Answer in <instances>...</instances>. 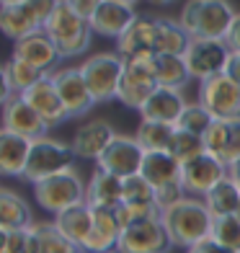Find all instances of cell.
I'll return each mask as SVG.
<instances>
[{
    "label": "cell",
    "instance_id": "8",
    "mask_svg": "<svg viewBox=\"0 0 240 253\" xmlns=\"http://www.w3.org/2000/svg\"><path fill=\"white\" fill-rule=\"evenodd\" d=\"M199 103L214 119L235 122L240 119V85L227 73L209 78L199 83Z\"/></svg>",
    "mask_w": 240,
    "mask_h": 253
},
{
    "label": "cell",
    "instance_id": "44",
    "mask_svg": "<svg viewBox=\"0 0 240 253\" xmlns=\"http://www.w3.org/2000/svg\"><path fill=\"white\" fill-rule=\"evenodd\" d=\"M227 47H230L233 52H240V10H238V16L233 21V26H230V34H227Z\"/></svg>",
    "mask_w": 240,
    "mask_h": 253
},
{
    "label": "cell",
    "instance_id": "43",
    "mask_svg": "<svg viewBox=\"0 0 240 253\" xmlns=\"http://www.w3.org/2000/svg\"><path fill=\"white\" fill-rule=\"evenodd\" d=\"M186 253H235V251H230V248H225V246H220V243H217V240L207 238V240H201L199 246H194V248H189Z\"/></svg>",
    "mask_w": 240,
    "mask_h": 253
},
{
    "label": "cell",
    "instance_id": "21",
    "mask_svg": "<svg viewBox=\"0 0 240 253\" xmlns=\"http://www.w3.org/2000/svg\"><path fill=\"white\" fill-rule=\"evenodd\" d=\"M85 202L90 207H106V210L121 207V202H124V178L109 173V170L96 168L88 178Z\"/></svg>",
    "mask_w": 240,
    "mask_h": 253
},
{
    "label": "cell",
    "instance_id": "48",
    "mask_svg": "<svg viewBox=\"0 0 240 253\" xmlns=\"http://www.w3.org/2000/svg\"><path fill=\"white\" fill-rule=\"evenodd\" d=\"M26 0H0V8H8V5H24Z\"/></svg>",
    "mask_w": 240,
    "mask_h": 253
},
{
    "label": "cell",
    "instance_id": "33",
    "mask_svg": "<svg viewBox=\"0 0 240 253\" xmlns=\"http://www.w3.org/2000/svg\"><path fill=\"white\" fill-rule=\"evenodd\" d=\"M173 132L176 126H168V124H160V122H140L137 126V142L145 153H163L170 147V140H173Z\"/></svg>",
    "mask_w": 240,
    "mask_h": 253
},
{
    "label": "cell",
    "instance_id": "50",
    "mask_svg": "<svg viewBox=\"0 0 240 253\" xmlns=\"http://www.w3.org/2000/svg\"><path fill=\"white\" fill-rule=\"evenodd\" d=\"M235 214H238V217H240V207H238V212H235Z\"/></svg>",
    "mask_w": 240,
    "mask_h": 253
},
{
    "label": "cell",
    "instance_id": "11",
    "mask_svg": "<svg viewBox=\"0 0 240 253\" xmlns=\"http://www.w3.org/2000/svg\"><path fill=\"white\" fill-rule=\"evenodd\" d=\"M222 178H227V166L220 158H214L209 153L189 160V163H184V168H181V183H184L189 197L204 199Z\"/></svg>",
    "mask_w": 240,
    "mask_h": 253
},
{
    "label": "cell",
    "instance_id": "31",
    "mask_svg": "<svg viewBox=\"0 0 240 253\" xmlns=\"http://www.w3.org/2000/svg\"><path fill=\"white\" fill-rule=\"evenodd\" d=\"M34 243H37V253H83L73 240H67L54 222H34L31 225Z\"/></svg>",
    "mask_w": 240,
    "mask_h": 253
},
{
    "label": "cell",
    "instance_id": "22",
    "mask_svg": "<svg viewBox=\"0 0 240 253\" xmlns=\"http://www.w3.org/2000/svg\"><path fill=\"white\" fill-rule=\"evenodd\" d=\"M134 18H137V10L134 8L104 0L101 8L96 10V16L90 18V29H93V34H98V37L119 39L121 34L129 29V24H132Z\"/></svg>",
    "mask_w": 240,
    "mask_h": 253
},
{
    "label": "cell",
    "instance_id": "20",
    "mask_svg": "<svg viewBox=\"0 0 240 253\" xmlns=\"http://www.w3.org/2000/svg\"><path fill=\"white\" fill-rule=\"evenodd\" d=\"M155 16H140L129 24V29L117 39V52L129 60L140 54H155Z\"/></svg>",
    "mask_w": 240,
    "mask_h": 253
},
{
    "label": "cell",
    "instance_id": "16",
    "mask_svg": "<svg viewBox=\"0 0 240 253\" xmlns=\"http://www.w3.org/2000/svg\"><path fill=\"white\" fill-rule=\"evenodd\" d=\"M3 129L10 132V134L26 137V140L34 142V140H39V137H47L49 126L44 124V119L24 101V96H16L8 103H3Z\"/></svg>",
    "mask_w": 240,
    "mask_h": 253
},
{
    "label": "cell",
    "instance_id": "47",
    "mask_svg": "<svg viewBox=\"0 0 240 253\" xmlns=\"http://www.w3.org/2000/svg\"><path fill=\"white\" fill-rule=\"evenodd\" d=\"M109 3H119V5H129V8H137L140 0H109Z\"/></svg>",
    "mask_w": 240,
    "mask_h": 253
},
{
    "label": "cell",
    "instance_id": "37",
    "mask_svg": "<svg viewBox=\"0 0 240 253\" xmlns=\"http://www.w3.org/2000/svg\"><path fill=\"white\" fill-rule=\"evenodd\" d=\"M212 122H214V117L197 101V103H189V106L184 109V114H181V119L176 124V129H184V132L204 137V132L212 126Z\"/></svg>",
    "mask_w": 240,
    "mask_h": 253
},
{
    "label": "cell",
    "instance_id": "6",
    "mask_svg": "<svg viewBox=\"0 0 240 253\" xmlns=\"http://www.w3.org/2000/svg\"><path fill=\"white\" fill-rule=\"evenodd\" d=\"M75 155H73V147L62 142V140H54V137H39V140L31 142V155H29V166L24 170V181H29L31 186L39 183L49 176H57L62 170L73 168L75 163Z\"/></svg>",
    "mask_w": 240,
    "mask_h": 253
},
{
    "label": "cell",
    "instance_id": "30",
    "mask_svg": "<svg viewBox=\"0 0 240 253\" xmlns=\"http://www.w3.org/2000/svg\"><path fill=\"white\" fill-rule=\"evenodd\" d=\"M0 29H3V34L8 39L21 42L31 37V34H39L41 29L31 21V16L26 13L24 5H8V8H0Z\"/></svg>",
    "mask_w": 240,
    "mask_h": 253
},
{
    "label": "cell",
    "instance_id": "9",
    "mask_svg": "<svg viewBox=\"0 0 240 253\" xmlns=\"http://www.w3.org/2000/svg\"><path fill=\"white\" fill-rule=\"evenodd\" d=\"M170 248L173 240L163 225V217H153L124 227L117 253H168Z\"/></svg>",
    "mask_w": 240,
    "mask_h": 253
},
{
    "label": "cell",
    "instance_id": "51",
    "mask_svg": "<svg viewBox=\"0 0 240 253\" xmlns=\"http://www.w3.org/2000/svg\"><path fill=\"white\" fill-rule=\"evenodd\" d=\"M106 253H117V251H106Z\"/></svg>",
    "mask_w": 240,
    "mask_h": 253
},
{
    "label": "cell",
    "instance_id": "13",
    "mask_svg": "<svg viewBox=\"0 0 240 253\" xmlns=\"http://www.w3.org/2000/svg\"><path fill=\"white\" fill-rule=\"evenodd\" d=\"M52 80L57 90H60V98L62 103L70 111V119H78V117H85V114L96 106L93 96L83 80V73L80 67H60V70L52 73Z\"/></svg>",
    "mask_w": 240,
    "mask_h": 253
},
{
    "label": "cell",
    "instance_id": "42",
    "mask_svg": "<svg viewBox=\"0 0 240 253\" xmlns=\"http://www.w3.org/2000/svg\"><path fill=\"white\" fill-rule=\"evenodd\" d=\"M65 3L70 5L80 18H85L88 24H90V18L96 16V10L101 8V3H104V0H65Z\"/></svg>",
    "mask_w": 240,
    "mask_h": 253
},
{
    "label": "cell",
    "instance_id": "5",
    "mask_svg": "<svg viewBox=\"0 0 240 253\" xmlns=\"http://www.w3.org/2000/svg\"><path fill=\"white\" fill-rule=\"evenodd\" d=\"M83 80L96 103H109L117 98L124 75V57L119 52H96L80 65Z\"/></svg>",
    "mask_w": 240,
    "mask_h": 253
},
{
    "label": "cell",
    "instance_id": "41",
    "mask_svg": "<svg viewBox=\"0 0 240 253\" xmlns=\"http://www.w3.org/2000/svg\"><path fill=\"white\" fill-rule=\"evenodd\" d=\"M57 5H60V0H26L24 3L26 13L31 16V21L41 31H44V26H47V21L52 18V13L57 10Z\"/></svg>",
    "mask_w": 240,
    "mask_h": 253
},
{
    "label": "cell",
    "instance_id": "38",
    "mask_svg": "<svg viewBox=\"0 0 240 253\" xmlns=\"http://www.w3.org/2000/svg\"><path fill=\"white\" fill-rule=\"evenodd\" d=\"M0 253H37L31 227L26 230H0Z\"/></svg>",
    "mask_w": 240,
    "mask_h": 253
},
{
    "label": "cell",
    "instance_id": "28",
    "mask_svg": "<svg viewBox=\"0 0 240 253\" xmlns=\"http://www.w3.org/2000/svg\"><path fill=\"white\" fill-rule=\"evenodd\" d=\"M34 225L29 202L13 189L0 191V230H26Z\"/></svg>",
    "mask_w": 240,
    "mask_h": 253
},
{
    "label": "cell",
    "instance_id": "10",
    "mask_svg": "<svg viewBox=\"0 0 240 253\" xmlns=\"http://www.w3.org/2000/svg\"><path fill=\"white\" fill-rule=\"evenodd\" d=\"M142 160H145V150L137 142V137L117 134L114 142L106 147V153L96 160V168L109 170V173L119 176V178H129L142 170Z\"/></svg>",
    "mask_w": 240,
    "mask_h": 253
},
{
    "label": "cell",
    "instance_id": "27",
    "mask_svg": "<svg viewBox=\"0 0 240 253\" xmlns=\"http://www.w3.org/2000/svg\"><path fill=\"white\" fill-rule=\"evenodd\" d=\"M155 54H186L191 37L178 18L155 16Z\"/></svg>",
    "mask_w": 240,
    "mask_h": 253
},
{
    "label": "cell",
    "instance_id": "14",
    "mask_svg": "<svg viewBox=\"0 0 240 253\" xmlns=\"http://www.w3.org/2000/svg\"><path fill=\"white\" fill-rule=\"evenodd\" d=\"M117 134L119 132L106 119H90L83 126H78L73 134V140H70L73 155L80 160H98L106 153V147L114 142Z\"/></svg>",
    "mask_w": 240,
    "mask_h": 253
},
{
    "label": "cell",
    "instance_id": "25",
    "mask_svg": "<svg viewBox=\"0 0 240 253\" xmlns=\"http://www.w3.org/2000/svg\"><path fill=\"white\" fill-rule=\"evenodd\" d=\"M181 168L184 166H181L168 150L145 153L140 176H145V181L150 183L153 189H163V186H170V183H181Z\"/></svg>",
    "mask_w": 240,
    "mask_h": 253
},
{
    "label": "cell",
    "instance_id": "7",
    "mask_svg": "<svg viewBox=\"0 0 240 253\" xmlns=\"http://www.w3.org/2000/svg\"><path fill=\"white\" fill-rule=\"evenodd\" d=\"M230 57H233V49L227 47L225 39H191L184 60L189 65L191 78H197L199 83H204L209 78L227 73Z\"/></svg>",
    "mask_w": 240,
    "mask_h": 253
},
{
    "label": "cell",
    "instance_id": "18",
    "mask_svg": "<svg viewBox=\"0 0 240 253\" xmlns=\"http://www.w3.org/2000/svg\"><path fill=\"white\" fill-rule=\"evenodd\" d=\"M189 106L184 93L176 88H155L153 96L147 98V103L140 109V117L142 122H160V124H168V126H176L184 109Z\"/></svg>",
    "mask_w": 240,
    "mask_h": 253
},
{
    "label": "cell",
    "instance_id": "26",
    "mask_svg": "<svg viewBox=\"0 0 240 253\" xmlns=\"http://www.w3.org/2000/svg\"><path fill=\"white\" fill-rule=\"evenodd\" d=\"M0 75H3V103H8L10 98L24 96L26 90L37 83V80H41L44 73L34 70L31 65L21 62L18 57L10 54V60L5 62V67H3V73H0Z\"/></svg>",
    "mask_w": 240,
    "mask_h": 253
},
{
    "label": "cell",
    "instance_id": "29",
    "mask_svg": "<svg viewBox=\"0 0 240 253\" xmlns=\"http://www.w3.org/2000/svg\"><path fill=\"white\" fill-rule=\"evenodd\" d=\"M155 78L160 88L184 90L186 83L191 80L184 54H155Z\"/></svg>",
    "mask_w": 240,
    "mask_h": 253
},
{
    "label": "cell",
    "instance_id": "4",
    "mask_svg": "<svg viewBox=\"0 0 240 253\" xmlns=\"http://www.w3.org/2000/svg\"><path fill=\"white\" fill-rule=\"evenodd\" d=\"M44 34L54 42V47L60 49V57H78L90 47V37L93 29L85 18H80L75 10L60 0V5L52 13V18L44 26Z\"/></svg>",
    "mask_w": 240,
    "mask_h": 253
},
{
    "label": "cell",
    "instance_id": "3",
    "mask_svg": "<svg viewBox=\"0 0 240 253\" xmlns=\"http://www.w3.org/2000/svg\"><path fill=\"white\" fill-rule=\"evenodd\" d=\"M85 191H88V183H83L75 166L57 176L34 183V199L49 214H60L65 210H70V207L85 204Z\"/></svg>",
    "mask_w": 240,
    "mask_h": 253
},
{
    "label": "cell",
    "instance_id": "23",
    "mask_svg": "<svg viewBox=\"0 0 240 253\" xmlns=\"http://www.w3.org/2000/svg\"><path fill=\"white\" fill-rule=\"evenodd\" d=\"M52 222L67 240H73V243L83 251L85 240L90 235V227H93V210H90V204L85 202V204H78V207H70V210L54 214Z\"/></svg>",
    "mask_w": 240,
    "mask_h": 253
},
{
    "label": "cell",
    "instance_id": "49",
    "mask_svg": "<svg viewBox=\"0 0 240 253\" xmlns=\"http://www.w3.org/2000/svg\"><path fill=\"white\" fill-rule=\"evenodd\" d=\"M147 3H153V5H168V3H173V0H147Z\"/></svg>",
    "mask_w": 240,
    "mask_h": 253
},
{
    "label": "cell",
    "instance_id": "24",
    "mask_svg": "<svg viewBox=\"0 0 240 253\" xmlns=\"http://www.w3.org/2000/svg\"><path fill=\"white\" fill-rule=\"evenodd\" d=\"M31 155V140L10 132H0V173L3 176H18L24 178V170L29 166Z\"/></svg>",
    "mask_w": 240,
    "mask_h": 253
},
{
    "label": "cell",
    "instance_id": "2",
    "mask_svg": "<svg viewBox=\"0 0 240 253\" xmlns=\"http://www.w3.org/2000/svg\"><path fill=\"white\" fill-rule=\"evenodd\" d=\"M235 16L227 0H186L178 21L191 39H227Z\"/></svg>",
    "mask_w": 240,
    "mask_h": 253
},
{
    "label": "cell",
    "instance_id": "15",
    "mask_svg": "<svg viewBox=\"0 0 240 253\" xmlns=\"http://www.w3.org/2000/svg\"><path fill=\"white\" fill-rule=\"evenodd\" d=\"M13 57H18L21 62L31 65L34 70H39L44 75H52L54 70H60V49L54 47V42L47 37L44 31L39 34H31V37L21 39L13 44Z\"/></svg>",
    "mask_w": 240,
    "mask_h": 253
},
{
    "label": "cell",
    "instance_id": "39",
    "mask_svg": "<svg viewBox=\"0 0 240 253\" xmlns=\"http://www.w3.org/2000/svg\"><path fill=\"white\" fill-rule=\"evenodd\" d=\"M121 204H155V189L140 173L124 178V202Z\"/></svg>",
    "mask_w": 240,
    "mask_h": 253
},
{
    "label": "cell",
    "instance_id": "1",
    "mask_svg": "<svg viewBox=\"0 0 240 253\" xmlns=\"http://www.w3.org/2000/svg\"><path fill=\"white\" fill-rule=\"evenodd\" d=\"M163 225L168 230L173 248H194L201 240L212 238V225H214V214L209 212V207L204 204L199 197H186L184 202H178L173 210H168L160 214Z\"/></svg>",
    "mask_w": 240,
    "mask_h": 253
},
{
    "label": "cell",
    "instance_id": "36",
    "mask_svg": "<svg viewBox=\"0 0 240 253\" xmlns=\"http://www.w3.org/2000/svg\"><path fill=\"white\" fill-rule=\"evenodd\" d=\"M212 240H217L220 246H225V248H230V251L240 253V217H238V214L214 217Z\"/></svg>",
    "mask_w": 240,
    "mask_h": 253
},
{
    "label": "cell",
    "instance_id": "46",
    "mask_svg": "<svg viewBox=\"0 0 240 253\" xmlns=\"http://www.w3.org/2000/svg\"><path fill=\"white\" fill-rule=\"evenodd\" d=\"M227 178H230L235 186L240 189V160H235V163L227 166Z\"/></svg>",
    "mask_w": 240,
    "mask_h": 253
},
{
    "label": "cell",
    "instance_id": "19",
    "mask_svg": "<svg viewBox=\"0 0 240 253\" xmlns=\"http://www.w3.org/2000/svg\"><path fill=\"white\" fill-rule=\"evenodd\" d=\"M93 210V227L83 246V253H106L117 251L119 238H121V222L117 210H106V207H90Z\"/></svg>",
    "mask_w": 240,
    "mask_h": 253
},
{
    "label": "cell",
    "instance_id": "40",
    "mask_svg": "<svg viewBox=\"0 0 240 253\" xmlns=\"http://www.w3.org/2000/svg\"><path fill=\"white\" fill-rule=\"evenodd\" d=\"M189 197L184 183H170V186H163V189H155V207L160 210V214L173 210L178 202H184Z\"/></svg>",
    "mask_w": 240,
    "mask_h": 253
},
{
    "label": "cell",
    "instance_id": "45",
    "mask_svg": "<svg viewBox=\"0 0 240 253\" xmlns=\"http://www.w3.org/2000/svg\"><path fill=\"white\" fill-rule=\"evenodd\" d=\"M227 75H230L235 83L240 85V52H233L230 57V65H227Z\"/></svg>",
    "mask_w": 240,
    "mask_h": 253
},
{
    "label": "cell",
    "instance_id": "32",
    "mask_svg": "<svg viewBox=\"0 0 240 253\" xmlns=\"http://www.w3.org/2000/svg\"><path fill=\"white\" fill-rule=\"evenodd\" d=\"M204 204L209 207V212L214 217H225V214H235L240 207V189L230 178H222L217 186L204 197Z\"/></svg>",
    "mask_w": 240,
    "mask_h": 253
},
{
    "label": "cell",
    "instance_id": "12",
    "mask_svg": "<svg viewBox=\"0 0 240 253\" xmlns=\"http://www.w3.org/2000/svg\"><path fill=\"white\" fill-rule=\"evenodd\" d=\"M24 101L44 119V124H47L49 129L62 126L70 119V111H67V106L62 103L60 90H57L52 75H41V80H37V83L24 93Z\"/></svg>",
    "mask_w": 240,
    "mask_h": 253
},
{
    "label": "cell",
    "instance_id": "34",
    "mask_svg": "<svg viewBox=\"0 0 240 253\" xmlns=\"http://www.w3.org/2000/svg\"><path fill=\"white\" fill-rule=\"evenodd\" d=\"M168 153L173 155L181 166H184V163H189V160L204 155V153H207V147H204V137L184 132V129H176L173 132V140H170Z\"/></svg>",
    "mask_w": 240,
    "mask_h": 253
},
{
    "label": "cell",
    "instance_id": "17",
    "mask_svg": "<svg viewBox=\"0 0 240 253\" xmlns=\"http://www.w3.org/2000/svg\"><path fill=\"white\" fill-rule=\"evenodd\" d=\"M204 147H207L209 155L220 158L225 166L240 160V119L235 122L214 119L212 126L204 132Z\"/></svg>",
    "mask_w": 240,
    "mask_h": 253
},
{
    "label": "cell",
    "instance_id": "35",
    "mask_svg": "<svg viewBox=\"0 0 240 253\" xmlns=\"http://www.w3.org/2000/svg\"><path fill=\"white\" fill-rule=\"evenodd\" d=\"M124 78L134 80V83H140V85H147V88H158L155 54H140V57L124 60Z\"/></svg>",
    "mask_w": 240,
    "mask_h": 253
}]
</instances>
